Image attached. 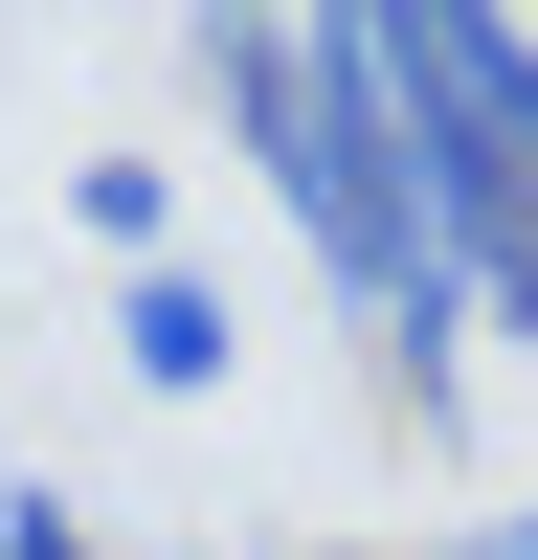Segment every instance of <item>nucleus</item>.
<instances>
[{
    "mask_svg": "<svg viewBox=\"0 0 538 560\" xmlns=\"http://www.w3.org/2000/svg\"><path fill=\"white\" fill-rule=\"evenodd\" d=\"M202 90L247 113L269 202L314 224V269H337V292L382 314L404 404H448V269H426V202H404V113H382V0H359V23H202Z\"/></svg>",
    "mask_w": 538,
    "mask_h": 560,
    "instance_id": "nucleus-1",
    "label": "nucleus"
},
{
    "mask_svg": "<svg viewBox=\"0 0 538 560\" xmlns=\"http://www.w3.org/2000/svg\"><path fill=\"white\" fill-rule=\"evenodd\" d=\"M113 337H134V382H157V404H202V382H224V292H202V269H134Z\"/></svg>",
    "mask_w": 538,
    "mask_h": 560,
    "instance_id": "nucleus-2",
    "label": "nucleus"
},
{
    "mask_svg": "<svg viewBox=\"0 0 538 560\" xmlns=\"http://www.w3.org/2000/svg\"><path fill=\"white\" fill-rule=\"evenodd\" d=\"M68 224H90L113 269H157V224H179V202H157V158H68Z\"/></svg>",
    "mask_w": 538,
    "mask_h": 560,
    "instance_id": "nucleus-3",
    "label": "nucleus"
},
{
    "mask_svg": "<svg viewBox=\"0 0 538 560\" xmlns=\"http://www.w3.org/2000/svg\"><path fill=\"white\" fill-rule=\"evenodd\" d=\"M448 45H471V113H493V158L538 179V23H448Z\"/></svg>",
    "mask_w": 538,
    "mask_h": 560,
    "instance_id": "nucleus-4",
    "label": "nucleus"
},
{
    "mask_svg": "<svg viewBox=\"0 0 538 560\" xmlns=\"http://www.w3.org/2000/svg\"><path fill=\"white\" fill-rule=\"evenodd\" d=\"M0 560H90V516H45V493H23V516H0Z\"/></svg>",
    "mask_w": 538,
    "mask_h": 560,
    "instance_id": "nucleus-5",
    "label": "nucleus"
},
{
    "mask_svg": "<svg viewBox=\"0 0 538 560\" xmlns=\"http://www.w3.org/2000/svg\"><path fill=\"white\" fill-rule=\"evenodd\" d=\"M493 560H538V516H493Z\"/></svg>",
    "mask_w": 538,
    "mask_h": 560,
    "instance_id": "nucleus-6",
    "label": "nucleus"
}]
</instances>
